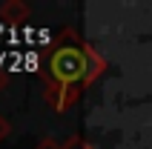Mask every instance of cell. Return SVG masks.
Here are the masks:
<instances>
[{
	"mask_svg": "<svg viewBox=\"0 0 152 149\" xmlns=\"http://www.w3.org/2000/svg\"><path fill=\"white\" fill-rule=\"evenodd\" d=\"M49 74L60 86H72V83L83 80L89 74V60L86 52L77 46H60L49 55Z\"/></svg>",
	"mask_w": 152,
	"mask_h": 149,
	"instance_id": "1",
	"label": "cell"
},
{
	"mask_svg": "<svg viewBox=\"0 0 152 149\" xmlns=\"http://www.w3.org/2000/svg\"><path fill=\"white\" fill-rule=\"evenodd\" d=\"M0 135H3V129H0Z\"/></svg>",
	"mask_w": 152,
	"mask_h": 149,
	"instance_id": "2",
	"label": "cell"
}]
</instances>
